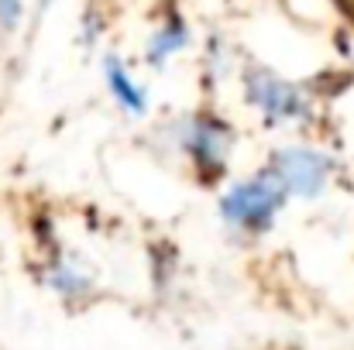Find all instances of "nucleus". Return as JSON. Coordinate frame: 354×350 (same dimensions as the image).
I'll list each match as a JSON object with an SVG mask.
<instances>
[{
  "mask_svg": "<svg viewBox=\"0 0 354 350\" xmlns=\"http://www.w3.org/2000/svg\"><path fill=\"white\" fill-rule=\"evenodd\" d=\"M241 90H244V104L268 127H299L317 117L313 93L303 83L279 76L275 69L248 66L241 72Z\"/></svg>",
  "mask_w": 354,
  "mask_h": 350,
  "instance_id": "f03ea898",
  "label": "nucleus"
},
{
  "mask_svg": "<svg viewBox=\"0 0 354 350\" xmlns=\"http://www.w3.org/2000/svg\"><path fill=\"white\" fill-rule=\"evenodd\" d=\"M24 24V0H0V35L10 38Z\"/></svg>",
  "mask_w": 354,
  "mask_h": 350,
  "instance_id": "6e6552de",
  "label": "nucleus"
},
{
  "mask_svg": "<svg viewBox=\"0 0 354 350\" xmlns=\"http://www.w3.org/2000/svg\"><path fill=\"white\" fill-rule=\"evenodd\" d=\"M45 285L59 299H86L93 292V268L76 254H59L45 268Z\"/></svg>",
  "mask_w": 354,
  "mask_h": 350,
  "instance_id": "423d86ee",
  "label": "nucleus"
},
{
  "mask_svg": "<svg viewBox=\"0 0 354 350\" xmlns=\"http://www.w3.org/2000/svg\"><path fill=\"white\" fill-rule=\"evenodd\" d=\"M172 141L200 175H221L234 155V127L214 110H193L172 124Z\"/></svg>",
  "mask_w": 354,
  "mask_h": 350,
  "instance_id": "20e7f679",
  "label": "nucleus"
},
{
  "mask_svg": "<svg viewBox=\"0 0 354 350\" xmlns=\"http://www.w3.org/2000/svg\"><path fill=\"white\" fill-rule=\"evenodd\" d=\"M286 203H289V193L282 189V182L268 168H261L254 175H244L224 186L217 200V213L234 233L258 237L279 220Z\"/></svg>",
  "mask_w": 354,
  "mask_h": 350,
  "instance_id": "f257e3e1",
  "label": "nucleus"
},
{
  "mask_svg": "<svg viewBox=\"0 0 354 350\" xmlns=\"http://www.w3.org/2000/svg\"><path fill=\"white\" fill-rule=\"evenodd\" d=\"M189 24L183 21V17H165L155 31H151V38H148V45H145V62L151 66V69H165L176 55H183L186 48H189Z\"/></svg>",
  "mask_w": 354,
  "mask_h": 350,
  "instance_id": "0eeeda50",
  "label": "nucleus"
},
{
  "mask_svg": "<svg viewBox=\"0 0 354 350\" xmlns=\"http://www.w3.org/2000/svg\"><path fill=\"white\" fill-rule=\"evenodd\" d=\"M265 168L282 182L289 200H303V203H313V200L327 196L334 179H337V158L327 148L310 144V141L279 144Z\"/></svg>",
  "mask_w": 354,
  "mask_h": 350,
  "instance_id": "7ed1b4c3",
  "label": "nucleus"
},
{
  "mask_svg": "<svg viewBox=\"0 0 354 350\" xmlns=\"http://www.w3.org/2000/svg\"><path fill=\"white\" fill-rule=\"evenodd\" d=\"M100 72H104V86H107V97L114 100L124 117L131 120H141V117L151 114V97H148V86L134 76V69L120 59L118 52H107L100 59Z\"/></svg>",
  "mask_w": 354,
  "mask_h": 350,
  "instance_id": "39448f33",
  "label": "nucleus"
}]
</instances>
